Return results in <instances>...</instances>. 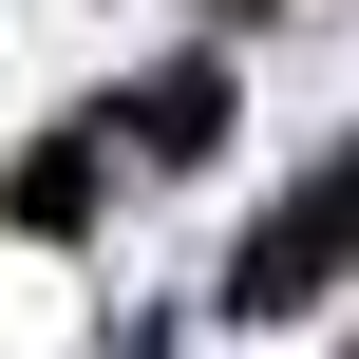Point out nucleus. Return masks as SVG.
<instances>
[{
	"label": "nucleus",
	"mask_w": 359,
	"mask_h": 359,
	"mask_svg": "<svg viewBox=\"0 0 359 359\" xmlns=\"http://www.w3.org/2000/svg\"><path fill=\"white\" fill-rule=\"evenodd\" d=\"M322 246H359V170H322V189L246 246V284H227V303H303V265H322Z\"/></svg>",
	"instance_id": "nucleus-1"
}]
</instances>
